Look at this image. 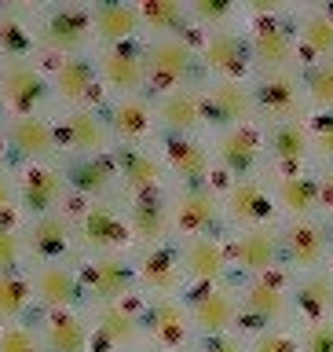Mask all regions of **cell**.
I'll return each instance as SVG.
<instances>
[{
  "mask_svg": "<svg viewBox=\"0 0 333 352\" xmlns=\"http://www.w3.org/2000/svg\"><path fill=\"white\" fill-rule=\"evenodd\" d=\"M330 250H333L330 220L304 217V220H293V224L282 231V257L290 264H297V268H304V272L323 268Z\"/></svg>",
  "mask_w": 333,
  "mask_h": 352,
  "instance_id": "cell-1",
  "label": "cell"
},
{
  "mask_svg": "<svg viewBox=\"0 0 333 352\" xmlns=\"http://www.w3.org/2000/svg\"><path fill=\"white\" fill-rule=\"evenodd\" d=\"M147 74L158 88H176L180 92V85H191L198 77V55L191 44H183L176 37L158 41L147 52Z\"/></svg>",
  "mask_w": 333,
  "mask_h": 352,
  "instance_id": "cell-2",
  "label": "cell"
},
{
  "mask_svg": "<svg viewBox=\"0 0 333 352\" xmlns=\"http://www.w3.org/2000/svg\"><path fill=\"white\" fill-rule=\"evenodd\" d=\"M301 99H304V88L290 74H268L264 81H257V88H253V107H257L264 118H275V125H279V121H297Z\"/></svg>",
  "mask_w": 333,
  "mask_h": 352,
  "instance_id": "cell-3",
  "label": "cell"
},
{
  "mask_svg": "<svg viewBox=\"0 0 333 352\" xmlns=\"http://www.w3.org/2000/svg\"><path fill=\"white\" fill-rule=\"evenodd\" d=\"M253 59L264 63L275 74H286V66L297 59V37L293 30L286 26L282 15H271L257 26V37H253Z\"/></svg>",
  "mask_w": 333,
  "mask_h": 352,
  "instance_id": "cell-4",
  "label": "cell"
},
{
  "mask_svg": "<svg viewBox=\"0 0 333 352\" xmlns=\"http://www.w3.org/2000/svg\"><path fill=\"white\" fill-rule=\"evenodd\" d=\"M290 297H293L297 312L308 319V327L330 323V319H333V272L330 268L308 272L304 279L293 286Z\"/></svg>",
  "mask_w": 333,
  "mask_h": 352,
  "instance_id": "cell-5",
  "label": "cell"
},
{
  "mask_svg": "<svg viewBox=\"0 0 333 352\" xmlns=\"http://www.w3.org/2000/svg\"><path fill=\"white\" fill-rule=\"evenodd\" d=\"M92 33V11L81 4H62L44 19V41L59 52H77Z\"/></svg>",
  "mask_w": 333,
  "mask_h": 352,
  "instance_id": "cell-6",
  "label": "cell"
},
{
  "mask_svg": "<svg viewBox=\"0 0 333 352\" xmlns=\"http://www.w3.org/2000/svg\"><path fill=\"white\" fill-rule=\"evenodd\" d=\"M191 323L205 338L227 334V327L235 323V297L227 294V286H205L202 294L191 297Z\"/></svg>",
  "mask_w": 333,
  "mask_h": 352,
  "instance_id": "cell-7",
  "label": "cell"
},
{
  "mask_svg": "<svg viewBox=\"0 0 333 352\" xmlns=\"http://www.w3.org/2000/svg\"><path fill=\"white\" fill-rule=\"evenodd\" d=\"M0 88H4L8 103L15 107L22 118H33V110L48 99V85H44V77L33 70L30 63H11L4 70V77H0Z\"/></svg>",
  "mask_w": 333,
  "mask_h": 352,
  "instance_id": "cell-8",
  "label": "cell"
},
{
  "mask_svg": "<svg viewBox=\"0 0 333 352\" xmlns=\"http://www.w3.org/2000/svg\"><path fill=\"white\" fill-rule=\"evenodd\" d=\"M282 257V235L271 228H253L246 231L238 242H235V261L242 272L249 275H260V272H271Z\"/></svg>",
  "mask_w": 333,
  "mask_h": 352,
  "instance_id": "cell-9",
  "label": "cell"
},
{
  "mask_svg": "<svg viewBox=\"0 0 333 352\" xmlns=\"http://www.w3.org/2000/svg\"><path fill=\"white\" fill-rule=\"evenodd\" d=\"M176 224L191 235H205V231H216L220 224V206L216 195L202 184H191L187 191L176 198Z\"/></svg>",
  "mask_w": 333,
  "mask_h": 352,
  "instance_id": "cell-10",
  "label": "cell"
},
{
  "mask_svg": "<svg viewBox=\"0 0 333 352\" xmlns=\"http://www.w3.org/2000/svg\"><path fill=\"white\" fill-rule=\"evenodd\" d=\"M202 110H205V121H216V125H242L253 110V92L238 81H224L202 99Z\"/></svg>",
  "mask_w": 333,
  "mask_h": 352,
  "instance_id": "cell-11",
  "label": "cell"
},
{
  "mask_svg": "<svg viewBox=\"0 0 333 352\" xmlns=\"http://www.w3.org/2000/svg\"><path fill=\"white\" fill-rule=\"evenodd\" d=\"M279 202L290 209L297 220L315 217L323 209V180L319 173L304 169V173H286L279 180Z\"/></svg>",
  "mask_w": 333,
  "mask_h": 352,
  "instance_id": "cell-12",
  "label": "cell"
},
{
  "mask_svg": "<svg viewBox=\"0 0 333 352\" xmlns=\"http://www.w3.org/2000/svg\"><path fill=\"white\" fill-rule=\"evenodd\" d=\"M271 151L286 173H304V162L312 158V132L304 121H279L271 132Z\"/></svg>",
  "mask_w": 333,
  "mask_h": 352,
  "instance_id": "cell-13",
  "label": "cell"
},
{
  "mask_svg": "<svg viewBox=\"0 0 333 352\" xmlns=\"http://www.w3.org/2000/svg\"><path fill=\"white\" fill-rule=\"evenodd\" d=\"M205 63L213 66V70L227 74V81H235L238 74L249 70L253 44H246L238 33H216V37L205 44Z\"/></svg>",
  "mask_w": 333,
  "mask_h": 352,
  "instance_id": "cell-14",
  "label": "cell"
},
{
  "mask_svg": "<svg viewBox=\"0 0 333 352\" xmlns=\"http://www.w3.org/2000/svg\"><path fill=\"white\" fill-rule=\"evenodd\" d=\"M290 308V294L286 286L279 283H253L249 294H246V327H268V323H279Z\"/></svg>",
  "mask_w": 333,
  "mask_h": 352,
  "instance_id": "cell-15",
  "label": "cell"
},
{
  "mask_svg": "<svg viewBox=\"0 0 333 352\" xmlns=\"http://www.w3.org/2000/svg\"><path fill=\"white\" fill-rule=\"evenodd\" d=\"M103 74L114 88L132 92V88H139L143 77H147V59H143V52L132 48V44H117V48H110L103 55Z\"/></svg>",
  "mask_w": 333,
  "mask_h": 352,
  "instance_id": "cell-16",
  "label": "cell"
},
{
  "mask_svg": "<svg viewBox=\"0 0 333 352\" xmlns=\"http://www.w3.org/2000/svg\"><path fill=\"white\" fill-rule=\"evenodd\" d=\"M169 228V206H165L161 191H143L132 202V231L143 242H158Z\"/></svg>",
  "mask_w": 333,
  "mask_h": 352,
  "instance_id": "cell-17",
  "label": "cell"
},
{
  "mask_svg": "<svg viewBox=\"0 0 333 352\" xmlns=\"http://www.w3.org/2000/svg\"><path fill=\"white\" fill-rule=\"evenodd\" d=\"M132 268L121 257H99L88 272V283H92V294L103 297V301H117L132 290Z\"/></svg>",
  "mask_w": 333,
  "mask_h": 352,
  "instance_id": "cell-18",
  "label": "cell"
},
{
  "mask_svg": "<svg viewBox=\"0 0 333 352\" xmlns=\"http://www.w3.org/2000/svg\"><path fill=\"white\" fill-rule=\"evenodd\" d=\"M81 235H84L88 246L110 250V246H121V242H125V224H121V217L110 206H92V209H84V217H81Z\"/></svg>",
  "mask_w": 333,
  "mask_h": 352,
  "instance_id": "cell-19",
  "label": "cell"
},
{
  "mask_svg": "<svg viewBox=\"0 0 333 352\" xmlns=\"http://www.w3.org/2000/svg\"><path fill=\"white\" fill-rule=\"evenodd\" d=\"M62 184H66L62 173L41 169L37 165V169H30L26 180H22V202H26V209H33V213L48 217V209L59 202V195H62Z\"/></svg>",
  "mask_w": 333,
  "mask_h": 352,
  "instance_id": "cell-20",
  "label": "cell"
},
{
  "mask_svg": "<svg viewBox=\"0 0 333 352\" xmlns=\"http://www.w3.org/2000/svg\"><path fill=\"white\" fill-rule=\"evenodd\" d=\"M92 26L99 30V37L103 41H114V44H121V41H128L132 33L139 30V8H128V4H95V11H92Z\"/></svg>",
  "mask_w": 333,
  "mask_h": 352,
  "instance_id": "cell-21",
  "label": "cell"
},
{
  "mask_svg": "<svg viewBox=\"0 0 333 352\" xmlns=\"http://www.w3.org/2000/svg\"><path fill=\"white\" fill-rule=\"evenodd\" d=\"M257 158H260V143L249 129H231L227 136L220 140V162L227 165V173L249 176L257 169Z\"/></svg>",
  "mask_w": 333,
  "mask_h": 352,
  "instance_id": "cell-22",
  "label": "cell"
},
{
  "mask_svg": "<svg viewBox=\"0 0 333 352\" xmlns=\"http://www.w3.org/2000/svg\"><path fill=\"white\" fill-rule=\"evenodd\" d=\"M117 165H121V176H125V184H128L136 195H143V191H158L161 165L154 162L147 151H139V147H121V151H117Z\"/></svg>",
  "mask_w": 333,
  "mask_h": 352,
  "instance_id": "cell-23",
  "label": "cell"
},
{
  "mask_svg": "<svg viewBox=\"0 0 333 352\" xmlns=\"http://www.w3.org/2000/svg\"><path fill=\"white\" fill-rule=\"evenodd\" d=\"M301 48L312 55L308 63L333 59V8H319L315 15H308L301 22Z\"/></svg>",
  "mask_w": 333,
  "mask_h": 352,
  "instance_id": "cell-24",
  "label": "cell"
},
{
  "mask_svg": "<svg viewBox=\"0 0 333 352\" xmlns=\"http://www.w3.org/2000/svg\"><path fill=\"white\" fill-rule=\"evenodd\" d=\"M161 121L169 125L172 132L187 136L191 129H198V121H205V110H202V99L191 88H180V92H169L161 103Z\"/></svg>",
  "mask_w": 333,
  "mask_h": 352,
  "instance_id": "cell-25",
  "label": "cell"
},
{
  "mask_svg": "<svg viewBox=\"0 0 333 352\" xmlns=\"http://www.w3.org/2000/svg\"><path fill=\"white\" fill-rule=\"evenodd\" d=\"M11 147H15L19 154H26V158H44L51 147H55V132L48 121L41 118H19L11 121Z\"/></svg>",
  "mask_w": 333,
  "mask_h": 352,
  "instance_id": "cell-26",
  "label": "cell"
},
{
  "mask_svg": "<svg viewBox=\"0 0 333 352\" xmlns=\"http://www.w3.org/2000/svg\"><path fill=\"white\" fill-rule=\"evenodd\" d=\"M227 206H231V213H235L238 220H246V224H253V228L271 217V198L264 195V187L257 180H238L235 187H231Z\"/></svg>",
  "mask_w": 333,
  "mask_h": 352,
  "instance_id": "cell-27",
  "label": "cell"
},
{
  "mask_svg": "<svg viewBox=\"0 0 333 352\" xmlns=\"http://www.w3.org/2000/svg\"><path fill=\"white\" fill-rule=\"evenodd\" d=\"M30 246L41 261H59L66 250H70V228H66L62 217H41L30 231Z\"/></svg>",
  "mask_w": 333,
  "mask_h": 352,
  "instance_id": "cell-28",
  "label": "cell"
},
{
  "mask_svg": "<svg viewBox=\"0 0 333 352\" xmlns=\"http://www.w3.org/2000/svg\"><path fill=\"white\" fill-rule=\"evenodd\" d=\"M183 268L191 272L194 279H202V283H216L220 275H224V268H227V257H224V250H220V242L194 239L191 246H187V253H183Z\"/></svg>",
  "mask_w": 333,
  "mask_h": 352,
  "instance_id": "cell-29",
  "label": "cell"
},
{
  "mask_svg": "<svg viewBox=\"0 0 333 352\" xmlns=\"http://www.w3.org/2000/svg\"><path fill=\"white\" fill-rule=\"evenodd\" d=\"M110 176H114V165L99 154H84L77 158L70 169H66V180H70L81 195H103L110 187Z\"/></svg>",
  "mask_w": 333,
  "mask_h": 352,
  "instance_id": "cell-30",
  "label": "cell"
},
{
  "mask_svg": "<svg viewBox=\"0 0 333 352\" xmlns=\"http://www.w3.org/2000/svg\"><path fill=\"white\" fill-rule=\"evenodd\" d=\"M165 151H169V165L183 176L187 184H202V176H205V151L198 147L191 136L172 132L169 143H165Z\"/></svg>",
  "mask_w": 333,
  "mask_h": 352,
  "instance_id": "cell-31",
  "label": "cell"
},
{
  "mask_svg": "<svg viewBox=\"0 0 333 352\" xmlns=\"http://www.w3.org/2000/svg\"><path fill=\"white\" fill-rule=\"evenodd\" d=\"M37 294L44 297V305L66 308L81 297V283H77V275L66 272V268H44L37 275Z\"/></svg>",
  "mask_w": 333,
  "mask_h": 352,
  "instance_id": "cell-32",
  "label": "cell"
},
{
  "mask_svg": "<svg viewBox=\"0 0 333 352\" xmlns=\"http://www.w3.org/2000/svg\"><path fill=\"white\" fill-rule=\"evenodd\" d=\"M66 143L77 151H84V154H95L99 147L106 143V129H103V121H99L92 110H77V114L66 118Z\"/></svg>",
  "mask_w": 333,
  "mask_h": 352,
  "instance_id": "cell-33",
  "label": "cell"
},
{
  "mask_svg": "<svg viewBox=\"0 0 333 352\" xmlns=\"http://www.w3.org/2000/svg\"><path fill=\"white\" fill-rule=\"evenodd\" d=\"M147 323H150L154 338H158L165 349H180L183 345V338H187V316L172 301H158V305H154L150 316H147Z\"/></svg>",
  "mask_w": 333,
  "mask_h": 352,
  "instance_id": "cell-34",
  "label": "cell"
},
{
  "mask_svg": "<svg viewBox=\"0 0 333 352\" xmlns=\"http://www.w3.org/2000/svg\"><path fill=\"white\" fill-rule=\"evenodd\" d=\"M55 85L66 99H88L95 96V70L88 59H62L55 70Z\"/></svg>",
  "mask_w": 333,
  "mask_h": 352,
  "instance_id": "cell-35",
  "label": "cell"
},
{
  "mask_svg": "<svg viewBox=\"0 0 333 352\" xmlns=\"http://www.w3.org/2000/svg\"><path fill=\"white\" fill-rule=\"evenodd\" d=\"M176 279H180V257H176L169 246L150 250L147 261H143V283H147L150 290H172Z\"/></svg>",
  "mask_w": 333,
  "mask_h": 352,
  "instance_id": "cell-36",
  "label": "cell"
},
{
  "mask_svg": "<svg viewBox=\"0 0 333 352\" xmlns=\"http://www.w3.org/2000/svg\"><path fill=\"white\" fill-rule=\"evenodd\" d=\"M84 341H88V330L77 316H70V312L51 316V323H48L51 352H84Z\"/></svg>",
  "mask_w": 333,
  "mask_h": 352,
  "instance_id": "cell-37",
  "label": "cell"
},
{
  "mask_svg": "<svg viewBox=\"0 0 333 352\" xmlns=\"http://www.w3.org/2000/svg\"><path fill=\"white\" fill-rule=\"evenodd\" d=\"M301 88L315 103V110H333V59L330 63H304Z\"/></svg>",
  "mask_w": 333,
  "mask_h": 352,
  "instance_id": "cell-38",
  "label": "cell"
},
{
  "mask_svg": "<svg viewBox=\"0 0 333 352\" xmlns=\"http://www.w3.org/2000/svg\"><path fill=\"white\" fill-rule=\"evenodd\" d=\"M136 316L125 312V308H117V305H110L103 308V316H99V334H103L106 345H128L132 338H136Z\"/></svg>",
  "mask_w": 333,
  "mask_h": 352,
  "instance_id": "cell-39",
  "label": "cell"
},
{
  "mask_svg": "<svg viewBox=\"0 0 333 352\" xmlns=\"http://www.w3.org/2000/svg\"><path fill=\"white\" fill-rule=\"evenodd\" d=\"M139 19L150 22L154 30H165V33H180L183 22H187V11L180 0H147L139 8Z\"/></svg>",
  "mask_w": 333,
  "mask_h": 352,
  "instance_id": "cell-40",
  "label": "cell"
},
{
  "mask_svg": "<svg viewBox=\"0 0 333 352\" xmlns=\"http://www.w3.org/2000/svg\"><path fill=\"white\" fill-rule=\"evenodd\" d=\"M114 129H117V136H125V140H139V136H147V129H150V110L139 103V99H125V103H117L114 107Z\"/></svg>",
  "mask_w": 333,
  "mask_h": 352,
  "instance_id": "cell-41",
  "label": "cell"
},
{
  "mask_svg": "<svg viewBox=\"0 0 333 352\" xmlns=\"http://www.w3.org/2000/svg\"><path fill=\"white\" fill-rule=\"evenodd\" d=\"M30 48H33V37H30V30L22 26V19H15V15L0 19V52L11 55L15 63H22L30 55Z\"/></svg>",
  "mask_w": 333,
  "mask_h": 352,
  "instance_id": "cell-42",
  "label": "cell"
},
{
  "mask_svg": "<svg viewBox=\"0 0 333 352\" xmlns=\"http://www.w3.org/2000/svg\"><path fill=\"white\" fill-rule=\"evenodd\" d=\"M26 301H30V283L11 272H0V319L19 316L26 308Z\"/></svg>",
  "mask_w": 333,
  "mask_h": 352,
  "instance_id": "cell-43",
  "label": "cell"
},
{
  "mask_svg": "<svg viewBox=\"0 0 333 352\" xmlns=\"http://www.w3.org/2000/svg\"><path fill=\"white\" fill-rule=\"evenodd\" d=\"M308 132H312V154L333 165V110H315L308 121Z\"/></svg>",
  "mask_w": 333,
  "mask_h": 352,
  "instance_id": "cell-44",
  "label": "cell"
},
{
  "mask_svg": "<svg viewBox=\"0 0 333 352\" xmlns=\"http://www.w3.org/2000/svg\"><path fill=\"white\" fill-rule=\"evenodd\" d=\"M301 352H333V319L330 323H315L304 330Z\"/></svg>",
  "mask_w": 333,
  "mask_h": 352,
  "instance_id": "cell-45",
  "label": "cell"
},
{
  "mask_svg": "<svg viewBox=\"0 0 333 352\" xmlns=\"http://www.w3.org/2000/svg\"><path fill=\"white\" fill-rule=\"evenodd\" d=\"M0 352H41V349H37V341H33L30 330L8 327L4 334H0Z\"/></svg>",
  "mask_w": 333,
  "mask_h": 352,
  "instance_id": "cell-46",
  "label": "cell"
},
{
  "mask_svg": "<svg viewBox=\"0 0 333 352\" xmlns=\"http://www.w3.org/2000/svg\"><path fill=\"white\" fill-rule=\"evenodd\" d=\"M19 250H22V242L15 231H0V272H11L19 264Z\"/></svg>",
  "mask_w": 333,
  "mask_h": 352,
  "instance_id": "cell-47",
  "label": "cell"
},
{
  "mask_svg": "<svg viewBox=\"0 0 333 352\" xmlns=\"http://www.w3.org/2000/svg\"><path fill=\"white\" fill-rule=\"evenodd\" d=\"M231 11H235L231 0H198L194 4V15L205 19V22H220V19H227Z\"/></svg>",
  "mask_w": 333,
  "mask_h": 352,
  "instance_id": "cell-48",
  "label": "cell"
},
{
  "mask_svg": "<svg viewBox=\"0 0 333 352\" xmlns=\"http://www.w3.org/2000/svg\"><path fill=\"white\" fill-rule=\"evenodd\" d=\"M253 352H301V345L286 334H264L257 345H253Z\"/></svg>",
  "mask_w": 333,
  "mask_h": 352,
  "instance_id": "cell-49",
  "label": "cell"
},
{
  "mask_svg": "<svg viewBox=\"0 0 333 352\" xmlns=\"http://www.w3.org/2000/svg\"><path fill=\"white\" fill-rule=\"evenodd\" d=\"M202 352H242V349H238L227 334H213V338L202 341Z\"/></svg>",
  "mask_w": 333,
  "mask_h": 352,
  "instance_id": "cell-50",
  "label": "cell"
},
{
  "mask_svg": "<svg viewBox=\"0 0 333 352\" xmlns=\"http://www.w3.org/2000/svg\"><path fill=\"white\" fill-rule=\"evenodd\" d=\"M319 180H323V209L333 220V165H326V169L319 173Z\"/></svg>",
  "mask_w": 333,
  "mask_h": 352,
  "instance_id": "cell-51",
  "label": "cell"
},
{
  "mask_svg": "<svg viewBox=\"0 0 333 352\" xmlns=\"http://www.w3.org/2000/svg\"><path fill=\"white\" fill-rule=\"evenodd\" d=\"M4 209H11V187H8L4 176H0V213H4Z\"/></svg>",
  "mask_w": 333,
  "mask_h": 352,
  "instance_id": "cell-52",
  "label": "cell"
},
{
  "mask_svg": "<svg viewBox=\"0 0 333 352\" xmlns=\"http://www.w3.org/2000/svg\"><path fill=\"white\" fill-rule=\"evenodd\" d=\"M0 158H4V140H0Z\"/></svg>",
  "mask_w": 333,
  "mask_h": 352,
  "instance_id": "cell-53",
  "label": "cell"
},
{
  "mask_svg": "<svg viewBox=\"0 0 333 352\" xmlns=\"http://www.w3.org/2000/svg\"><path fill=\"white\" fill-rule=\"evenodd\" d=\"M165 352H183V349H165Z\"/></svg>",
  "mask_w": 333,
  "mask_h": 352,
  "instance_id": "cell-54",
  "label": "cell"
},
{
  "mask_svg": "<svg viewBox=\"0 0 333 352\" xmlns=\"http://www.w3.org/2000/svg\"><path fill=\"white\" fill-rule=\"evenodd\" d=\"M330 239H333V220H330Z\"/></svg>",
  "mask_w": 333,
  "mask_h": 352,
  "instance_id": "cell-55",
  "label": "cell"
},
{
  "mask_svg": "<svg viewBox=\"0 0 333 352\" xmlns=\"http://www.w3.org/2000/svg\"><path fill=\"white\" fill-rule=\"evenodd\" d=\"M330 272H333V268H330Z\"/></svg>",
  "mask_w": 333,
  "mask_h": 352,
  "instance_id": "cell-56",
  "label": "cell"
}]
</instances>
